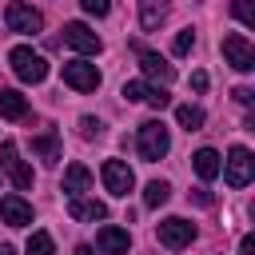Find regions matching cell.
Listing matches in <instances>:
<instances>
[{"label":"cell","mask_w":255,"mask_h":255,"mask_svg":"<svg viewBox=\"0 0 255 255\" xmlns=\"http://www.w3.org/2000/svg\"><path fill=\"white\" fill-rule=\"evenodd\" d=\"M0 167L8 171V179H12L20 191H28V187H32V167H24V159H20V151H16V143H12V139H4V143H0Z\"/></svg>","instance_id":"8992f818"},{"label":"cell","mask_w":255,"mask_h":255,"mask_svg":"<svg viewBox=\"0 0 255 255\" xmlns=\"http://www.w3.org/2000/svg\"><path fill=\"white\" fill-rule=\"evenodd\" d=\"M32 151H36L44 163H56V159H60V135H56V131L36 135V139H32Z\"/></svg>","instance_id":"d6986e66"},{"label":"cell","mask_w":255,"mask_h":255,"mask_svg":"<svg viewBox=\"0 0 255 255\" xmlns=\"http://www.w3.org/2000/svg\"><path fill=\"white\" fill-rule=\"evenodd\" d=\"M219 171H223V179H227L231 187H247V183H251V171H255V159H251L247 147H231L227 159L219 163Z\"/></svg>","instance_id":"3957f363"},{"label":"cell","mask_w":255,"mask_h":255,"mask_svg":"<svg viewBox=\"0 0 255 255\" xmlns=\"http://www.w3.org/2000/svg\"><path fill=\"white\" fill-rule=\"evenodd\" d=\"M191 92H207V72H191Z\"/></svg>","instance_id":"f1b7e54d"},{"label":"cell","mask_w":255,"mask_h":255,"mask_svg":"<svg viewBox=\"0 0 255 255\" xmlns=\"http://www.w3.org/2000/svg\"><path fill=\"white\" fill-rule=\"evenodd\" d=\"M231 12L243 28H255V0H231Z\"/></svg>","instance_id":"603a6c76"},{"label":"cell","mask_w":255,"mask_h":255,"mask_svg":"<svg viewBox=\"0 0 255 255\" xmlns=\"http://www.w3.org/2000/svg\"><path fill=\"white\" fill-rule=\"evenodd\" d=\"M4 20H8V28H12V32H20V36H36V32L44 28V16H40L32 4H20V0H12V4H8Z\"/></svg>","instance_id":"5b68a950"},{"label":"cell","mask_w":255,"mask_h":255,"mask_svg":"<svg viewBox=\"0 0 255 255\" xmlns=\"http://www.w3.org/2000/svg\"><path fill=\"white\" fill-rule=\"evenodd\" d=\"M191 199H195V203H199V207H211V195H207V191H203V187H199V191H191Z\"/></svg>","instance_id":"1f68e13d"},{"label":"cell","mask_w":255,"mask_h":255,"mask_svg":"<svg viewBox=\"0 0 255 255\" xmlns=\"http://www.w3.org/2000/svg\"><path fill=\"white\" fill-rule=\"evenodd\" d=\"M88 187H92V171H88L84 163H72V167L64 171V191L76 199V195H84Z\"/></svg>","instance_id":"9a60e30c"},{"label":"cell","mask_w":255,"mask_h":255,"mask_svg":"<svg viewBox=\"0 0 255 255\" xmlns=\"http://www.w3.org/2000/svg\"><path fill=\"white\" fill-rule=\"evenodd\" d=\"M80 128H84V135H100V131H104V124H100V120H92V116H84V120H80Z\"/></svg>","instance_id":"83f0119b"},{"label":"cell","mask_w":255,"mask_h":255,"mask_svg":"<svg viewBox=\"0 0 255 255\" xmlns=\"http://www.w3.org/2000/svg\"><path fill=\"white\" fill-rule=\"evenodd\" d=\"M147 104H151V108H167V104H171V96H167L163 88H151V96H147Z\"/></svg>","instance_id":"4316f807"},{"label":"cell","mask_w":255,"mask_h":255,"mask_svg":"<svg viewBox=\"0 0 255 255\" xmlns=\"http://www.w3.org/2000/svg\"><path fill=\"white\" fill-rule=\"evenodd\" d=\"M0 219L8 227H28L32 223V203H24L20 195H4L0 199Z\"/></svg>","instance_id":"4fadbf2b"},{"label":"cell","mask_w":255,"mask_h":255,"mask_svg":"<svg viewBox=\"0 0 255 255\" xmlns=\"http://www.w3.org/2000/svg\"><path fill=\"white\" fill-rule=\"evenodd\" d=\"M155 235H159V243H163V247H171V251H179V247H187V243L195 239V227H191L187 219H179V215H171V219H163V223L155 227Z\"/></svg>","instance_id":"9c48e42d"},{"label":"cell","mask_w":255,"mask_h":255,"mask_svg":"<svg viewBox=\"0 0 255 255\" xmlns=\"http://www.w3.org/2000/svg\"><path fill=\"white\" fill-rule=\"evenodd\" d=\"M8 64H12V72H16L24 84H40V80L48 76V60H44L40 52H32V48H12V52H8Z\"/></svg>","instance_id":"7a4b0ae2"},{"label":"cell","mask_w":255,"mask_h":255,"mask_svg":"<svg viewBox=\"0 0 255 255\" xmlns=\"http://www.w3.org/2000/svg\"><path fill=\"white\" fill-rule=\"evenodd\" d=\"M167 199H171V187H167L163 179H151L147 191H143V203H147V207H163Z\"/></svg>","instance_id":"44dd1931"},{"label":"cell","mask_w":255,"mask_h":255,"mask_svg":"<svg viewBox=\"0 0 255 255\" xmlns=\"http://www.w3.org/2000/svg\"><path fill=\"white\" fill-rule=\"evenodd\" d=\"M191 167H195L199 179H215V175H219V155H215L211 147H199V151L191 155Z\"/></svg>","instance_id":"ac0fdd59"},{"label":"cell","mask_w":255,"mask_h":255,"mask_svg":"<svg viewBox=\"0 0 255 255\" xmlns=\"http://www.w3.org/2000/svg\"><path fill=\"white\" fill-rule=\"evenodd\" d=\"M120 96H124L128 104H147V96H151V84H143V80H128Z\"/></svg>","instance_id":"7402d4cb"},{"label":"cell","mask_w":255,"mask_h":255,"mask_svg":"<svg viewBox=\"0 0 255 255\" xmlns=\"http://www.w3.org/2000/svg\"><path fill=\"white\" fill-rule=\"evenodd\" d=\"M64 84L76 88V92H96L100 88V68L88 64V60H72V64H64Z\"/></svg>","instance_id":"ba28073f"},{"label":"cell","mask_w":255,"mask_h":255,"mask_svg":"<svg viewBox=\"0 0 255 255\" xmlns=\"http://www.w3.org/2000/svg\"><path fill=\"white\" fill-rule=\"evenodd\" d=\"M96 247L104 251V255H128V247H131V235L124 231V227H100L96 231Z\"/></svg>","instance_id":"7c38bea8"},{"label":"cell","mask_w":255,"mask_h":255,"mask_svg":"<svg viewBox=\"0 0 255 255\" xmlns=\"http://www.w3.org/2000/svg\"><path fill=\"white\" fill-rule=\"evenodd\" d=\"M231 96H235V100H239V104H243V108H247V104H251V100H255V92H251V88H235V92H231Z\"/></svg>","instance_id":"f546056e"},{"label":"cell","mask_w":255,"mask_h":255,"mask_svg":"<svg viewBox=\"0 0 255 255\" xmlns=\"http://www.w3.org/2000/svg\"><path fill=\"white\" fill-rule=\"evenodd\" d=\"M135 147H139V159H147V163L163 159L171 147V131L163 128V120H143L135 131Z\"/></svg>","instance_id":"6da1fadb"},{"label":"cell","mask_w":255,"mask_h":255,"mask_svg":"<svg viewBox=\"0 0 255 255\" xmlns=\"http://www.w3.org/2000/svg\"><path fill=\"white\" fill-rule=\"evenodd\" d=\"M24 112H28V100L16 88H0V116L4 120H24Z\"/></svg>","instance_id":"2e32d148"},{"label":"cell","mask_w":255,"mask_h":255,"mask_svg":"<svg viewBox=\"0 0 255 255\" xmlns=\"http://www.w3.org/2000/svg\"><path fill=\"white\" fill-rule=\"evenodd\" d=\"M72 255H96V251H92V247H88V243H80V247H76V251H72Z\"/></svg>","instance_id":"d6a6232c"},{"label":"cell","mask_w":255,"mask_h":255,"mask_svg":"<svg viewBox=\"0 0 255 255\" xmlns=\"http://www.w3.org/2000/svg\"><path fill=\"white\" fill-rule=\"evenodd\" d=\"M64 44L76 48V52H84V56H100V48H104V40H100L88 24H80V20H72V24L64 28Z\"/></svg>","instance_id":"30bf717a"},{"label":"cell","mask_w":255,"mask_h":255,"mask_svg":"<svg viewBox=\"0 0 255 255\" xmlns=\"http://www.w3.org/2000/svg\"><path fill=\"white\" fill-rule=\"evenodd\" d=\"M135 56H139V68H143V76L147 80H159V88L163 84H171L175 80V68L159 56V52H147V48H135Z\"/></svg>","instance_id":"8fae6325"},{"label":"cell","mask_w":255,"mask_h":255,"mask_svg":"<svg viewBox=\"0 0 255 255\" xmlns=\"http://www.w3.org/2000/svg\"><path fill=\"white\" fill-rule=\"evenodd\" d=\"M0 255H16V251H12V247H8V243H0Z\"/></svg>","instance_id":"836d02e7"},{"label":"cell","mask_w":255,"mask_h":255,"mask_svg":"<svg viewBox=\"0 0 255 255\" xmlns=\"http://www.w3.org/2000/svg\"><path fill=\"white\" fill-rule=\"evenodd\" d=\"M175 120H179V128L199 131V128H203V108H195V104H179V108H175Z\"/></svg>","instance_id":"ffe728a7"},{"label":"cell","mask_w":255,"mask_h":255,"mask_svg":"<svg viewBox=\"0 0 255 255\" xmlns=\"http://www.w3.org/2000/svg\"><path fill=\"white\" fill-rule=\"evenodd\" d=\"M191 48H195V32H191V28H183V32L175 36V44H171V52H175V56H187Z\"/></svg>","instance_id":"d4e9b609"},{"label":"cell","mask_w":255,"mask_h":255,"mask_svg":"<svg viewBox=\"0 0 255 255\" xmlns=\"http://www.w3.org/2000/svg\"><path fill=\"white\" fill-rule=\"evenodd\" d=\"M100 175H104V187H108L112 195H120V199H124V195L135 187V175H131V167H128L124 159H104Z\"/></svg>","instance_id":"52a82bcc"},{"label":"cell","mask_w":255,"mask_h":255,"mask_svg":"<svg viewBox=\"0 0 255 255\" xmlns=\"http://www.w3.org/2000/svg\"><path fill=\"white\" fill-rule=\"evenodd\" d=\"M68 215H72V219H104L108 207H104L100 199H84V195H76V199L68 203Z\"/></svg>","instance_id":"e0dca14e"},{"label":"cell","mask_w":255,"mask_h":255,"mask_svg":"<svg viewBox=\"0 0 255 255\" xmlns=\"http://www.w3.org/2000/svg\"><path fill=\"white\" fill-rule=\"evenodd\" d=\"M80 4L88 16H108V8H112V0H80Z\"/></svg>","instance_id":"484cf974"},{"label":"cell","mask_w":255,"mask_h":255,"mask_svg":"<svg viewBox=\"0 0 255 255\" xmlns=\"http://www.w3.org/2000/svg\"><path fill=\"white\" fill-rule=\"evenodd\" d=\"M239 255H255V239H251V235L239 239Z\"/></svg>","instance_id":"4dcf8cb0"},{"label":"cell","mask_w":255,"mask_h":255,"mask_svg":"<svg viewBox=\"0 0 255 255\" xmlns=\"http://www.w3.org/2000/svg\"><path fill=\"white\" fill-rule=\"evenodd\" d=\"M163 20H167V0H139V28L143 32H155Z\"/></svg>","instance_id":"5bb4252c"},{"label":"cell","mask_w":255,"mask_h":255,"mask_svg":"<svg viewBox=\"0 0 255 255\" xmlns=\"http://www.w3.org/2000/svg\"><path fill=\"white\" fill-rule=\"evenodd\" d=\"M223 60H227L235 72H251V68H255V48H251V40L239 36V32H227V36H223Z\"/></svg>","instance_id":"277c9868"},{"label":"cell","mask_w":255,"mask_h":255,"mask_svg":"<svg viewBox=\"0 0 255 255\" xmlns=\"http://www.w3.org/2000/svg\"><path fill=\"white\" fill-rule=\"evenodd\" d=\"M28 255H56V251H52V235H48V231H32Z\"/></svg>","instance_id":"cb8c5ba5"}]
</instances>
